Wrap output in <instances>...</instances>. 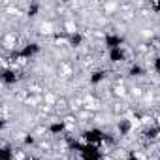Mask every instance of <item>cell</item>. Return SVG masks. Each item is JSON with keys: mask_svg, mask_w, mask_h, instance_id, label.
Segmentation results:
<instances>
[{"mask_svg": "<svg viewBox=\"0 0 160 160\" xmlns=\"http://www.w3.org/2000/svg\"><path fill=\"white\" fill-rule=\"evenodd\" d=\"M51 28H53L51 23H43V25H42V34H51V32H53Z\"/></svg>", "mask_w": 160, "mask_h": 160, "instance_id": "cell-2", "label": "cell"}, {"mask_svg": "<svg viewBox=\"0 0 160 160\" xmlns=\"http://www.w3.org/2000/svg\"><path fill=\"white\" fill-rule=\"evenodd\" d=\"M113 94H115V96H121V98H122V96H126V89H124V87H119V85H117V87L113 89Z\"/></svg>", "mask_w": 160, "mask_h": 160, "instance_id": "cell-1", "label": "cell"}, {"mask_svg": "<svg viewBox=\"0 0 160 160\" xmlns=\"http://www.w3.org/2000/svg\"><path fill=\"white\" fill-rule=\"evenodd\" d=\"M64 28H66V32H75V23H72V21H68V23L64 25Z\"/></svg>", "mask_w": 160, "mask_h": 160, "instance_id": "cell-3", "label": "cell"}, {"mask_svg": "<svg viewBox=\"0 0 160 160\" xmlns=\"http://www.w3.org/2000/svg\"><path fill=\"white\" fill-rule=\"evenodd\" d=\"M66 43H68V38H60V36L55 38V45H66Z\"/></svg>", "mask_w": 160, "mask_h": 160, "instance_id": "cell-4", "label": "cell"}]
</instances>
